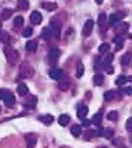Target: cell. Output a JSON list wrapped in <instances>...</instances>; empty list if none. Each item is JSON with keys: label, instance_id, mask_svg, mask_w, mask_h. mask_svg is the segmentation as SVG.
<instances>
[{"label": "cell", "instance_id": "6da1fadb", "mask_svg": "<svg viewBox=\"0 0 132 148\" xmlns=\"http://www.w3.org/2000/svg\"><path fill=\"white\" fill-rule=\"evenodd\" d=\"M4 56H6L7 61L11 65L15 64V62L18 61V53H17V50H14L13 47H10V46H6V47H4Z\"/></svg>", "mask_w": 132, "mask_h": 148}, {"label": "cell", "instance_id": "7a4b0ae2", "mask_svg": "<svg viewBox=\"0 0 132 148\" xmlns=\"http://www.w3.org/2000/svg\"><path fill=\"white\" fill-rule=\"evenodd\" d=\"M19 75L22 77H32L35 75V69L28 62H24V64H21V66H19Z\"/></svg>", "mask_w": 132, "mask_h": 148}, {"label": "cell", "instance_id": "3957f363", "mask_svg": "<svg viewBox=\"0 0 132 148\" xmlns=\"http://www.w3.org/2000/svg\"><path fill=\"white\" fill-rule=\"evenodd\" d=\"M51 31V36H54V38H59V33H61V24L55 21V18H52L51 21V26H48Z\"/></svg>", "mask_w": 132, "mask_h": 148}, {"label": "cell", "instance_id": "277c9868", "mask_svg": "<svg viewBox=\"0 0 132 148\" xmlns=\"http://www.w3.org/2000/svg\"><path fill=\"white\" fill-rule=\"evenodd\" d=\"M70 87V80H69V77H61L59 80H58V89L59 90H62V91H66Z\"/></svg>", "mask_w": 132, "mask_h": 148}, {"label": "cell", "instance_id": "5b68a950", "mask_svg": "<svg viewBox=\"0 0 132 148\" xmlns=\"http://www.w3.org/2000/svg\"><path fill=\"white\" fill-rule=\"evenodd\" d=\"M59 57H61V51H59L58 49H52V50H50V53H48L50 64H55V62H57V60Z\"/></svg>", "mask_w": 132, "mask_h": 148}, {"label": "cell", "instance_id": "8992f818", "mask_svg": "<svg viewBox=\"0 0 132 148\" xmlns=\"http://www.w3.org/2000/svg\"><path fill=\"white\" fill-rule=\"evenodd\" d=\"M92 28H94V21L92 19H87V22L84 24V28H83V35L84 36H89L91 32H92Z\"/></svg>", "mask_w": 132, "mask_h": 148}, {"label": "cell", "instance_id": "52a82bcc", "mask_svg": "<svg viewBox=\"0 0 132 148\" xmlns=\"http://www.w3.org/2000/svg\"><path fill=\"white\" fill-rule=\"evenodd\" d=\"M87 114H88V107L87 105H84V104H81V105L77 108V118L84 121L85 116H87Z\"/></svg>", "mask_w": 132, "mask_h": 148}, {"label": "cell", "instance_id": "ba28073f", "mask_svg": "<svg viewBox=\"0 0 132 148\" xmlns=\"http://www.w3.org/2000/svg\"><path fill=\"white\" fill-rule=\"evenodd\" d=\"M63 76V72L62 69H58V68H52L50 71V77L54 79V80H59L61 77Z\"/></svg>", "mask_w": 132, "mask_h": 148}, {"label": "cell", "instance_id": "9c48e42d", "mask_svg": "<svg viewBox=\"0 0 132 148\" xmlns=\"http://www.w3.org/2000/svg\"><path fill=\"white\" fill-rule=\"evenodd\" d=\"M106 22H107L106 14L101 13V14H99V17H98V24H99V28H102L103 33H105V31H106Z\"/></svg>", "mask_w": 132, "mask_h": 148}, {"label": "cell", "instance_id": "30bf717a", "mask_svg": "<svg viewBox=\"0 0 132 148\" xmlns=\"http://www.w3.org/2000/svg\"><path fill=\"white\" fill-rule=\"evenodd\" d=\"M25 50L28 53H35L37 50V42H36V40H29V42H26Z\"/></svg>", "mask_w": 132, "mask_h": 148}, {"label": "cell", "instance_id": "8fae6325", "mask_svg": "<svg viewBox=\"0 0 132 148\" xmlns=\"http://www.w3.org/2000/svg\"><path fill=\"white\" fill-rule=\"evenodd\" d=\"M41 19H43V15L39 13V11H33L30 14V21H32V24H35V25H39L41 22Z\"/></svg>", "mask_w": 132, "mask_h": 148}, {"label": "cell", "instance_id": "7c38bea8", "mask_svg": "<svg viewBox=\"0 0 132 148\" xmlns=\"http://www.w3.org/2000/svg\"><path fill=\"white\" fill-rule=\"evenodd\" d=\"M123 17H124V14H121V13L112 14V15L109 17V19H107V21H109V24H110V25H116L120 19H123Z\"/></svg>", "mask_w": 132, "mask_h": 148}, {"label": "cell", "instance_id": "4fadbf2b", "mask_svg": "<svg viewBox=\"0 0 132 148\" xmlns=\"http://www.w3.org/2000/svg\"><path fill=\"white\" fill-rule=\"evenodd\" d=\"M17 91H18V94L19 96H26L28 93H29V89H28V86H26L25 83H19L18 84V87H17Z\"/></svg>", "mask_w": 132, "mask_h": 148}, {"label": "cell", "instance_id": "5bb4252c", "mask_svg": "<svg viewBox=\"0 0 132 148\" xmlns=\"http://www.w3.org/2000/svg\"><path fill=\"white\" fill-rule=\"evenodd\" d=\"M103 82H105V76L102 75L101 72L95 73L94 75V84L95 86H101V84H103Z\"/></svg>", "mask_w": 132, "mask_h": 148}, {"label": "cell", "instance_id": "9a60e30c", "mask_svg": "<svg viewBox=\"0 0 132 148\" xmlns=\"http://www.w3.org/2000/svg\"><path fill=\"white\" fill-rule=\"evenodd\" d=\"M41 7H44V8L48 10V11H54V10L58 8L57 3H51V1H43V3H41Z\"/></svg>", "mask_w": 132, "mask_h": 148}, {"label": "cell", "instance_id": "2e32d148", "mask_svg": "<svg viewBox=\"0 0 132 148\" xmlns=\"http://www.w3.org/2000/svg\"><path fill=\"white\" fill-rule=\"evenodd\" d=\"M69 121H70V116L66 115V114H62V115H59V118H58V123L61 126H66L69 123Z\"/></svg>", "mask_w": 132, "mask_h": 148}, {"label": "cell", "instance_id": "e0dca14e", "mask_svg": "<svg viewBox=\"0 0 132 148\" xmlns=\"http://www.w3.org/2000/svg\"><path fill=\"white\" fill-rule=\"evenodd\" d=\"M39 119L43 123H45V125H51V123L54 122V116L52 115H40Z\"/></svg>", "mask_w": 132, "mask_h": 148}, {"label": "cell", "instance_id": "ac0fdd59", "mask_svg": "<svg viewBox=\"0 0 132 148\" xmlns=\"http://www.w3.org/2000/svg\"><path fill=\"white\" fill-rule=\"evenodd\" d=\"M91 122L94 123L95 126H98V127H99V126H101V122H102V114L101 112L95 114V115L92 116V121H91Z\"/></svg>", "mask_w": 132, "mask_h": 148}, {"label": "cell", "instance_id": "d6986e66", "mask_svg": "<svg viewBox=\"0 0 132 148\" xmlns=\"http://www.w3.org/2000/svg\"><path fill=\"white\" fill-rule=\"evenodd\" d=\"M0 42L4 43V45H7V43L10 42V35H8L6 31H0Z\"/></svg>", "mask_w": 132, "mask_h": 148}, {"label": "cell", "instance_id": "ffe728a7", "mask_svg": "<svg viewBox=\"0 0 132 148\" xmlns=\"http://www.w3.org/2000/svg\"><path fill=\"white\" fill-rule=\"evenodd\" d=\"M121 64L128 66V65L131 64V53H125L123 57H121Z\"/></svg>", "mask_w": 132, "mask_h": 148}, {"label": "cell", "instance_id": "44dd1931", "mask_svg": "<svg viewBox=\"0 0 132 148\" xmlns=\"http://www.w3.org/2000/svg\"><path fill=\"white\" fill-rule=\"evenodd\" d=\"M114 45H116V47H117V49H121V47H123V45H124V36H123V35L116 36V38H114Z\"/></svg>", "mask_w": 132, "mask_h": 148}, {"label": "cell", "instance_id": "7402d4cb", "mask_svg": "<svg viewBox=\"0 0 132 148\" xmlns=\"http://www.w3.org/2000/svg\"><path fill=\"white\" fill-rule=\"evenodd\" d=\"M70 133L74 136V137H79V136L81 134V126H79V125H74V126H72V129H70Z\"/></svg>", "mask_w": 132, "mask_h": 148}, {"label": "cell", "instance_id": "603a6c76", "mask_svg": "<svg viewBox=\"0 0 132 148\" xmlns=\"http://www.w3.org/2000/svg\"><path fill=\"white\" fill-rule=\"evenodd\" d=\"M113 130L112 129H103V130H99V136H103V137H106V138H110V137H113Z\"/></svg>", "mask_w": 132, "mask_h": 148}, {"label": "cell", "instance_id": "cb8c5ba5", "mask_svg": "<svg viewBox=\"0 0 132 148\" xmlns=\"http://www.w3.org/2000/svg\"><path fill=\"white\" fill-rule=\"evenodd\" d=\"M127 82H131V77L129 76H120L117 80H116V84L117 86H123V84H125Z\"/></svg>", "mask_w": 132, "mask_h": 148}, {"label": "cell", "instance_id": "d4e9b609", "mask_svg": "<svg viewBox=\"0 0 132 148\" xmlns=\"http://www.w3.org/2000/svg\"><path fill=\"white\" fill-rule=\"evenodd\" d=\"M28 8H29V1H28V0H19L18 1V10L25 11Z\"/></svg>", "mask_w": 132, "mask_h": 148}, {"label": "cell", "instance_id": "484cf974", "mask_svg": "<svg viewBox=\"0 0 132 148\" xmlns=\"http://www.w3.org/2000/svg\"><path fill=\"white\" fill-rule=\"evenodd\" d=\"M13 15V10L11 8H3L1 11V19H8Z\"/></svg>", "mask_w": 132, "mask_h": 148}, {"label": "cell", "instance_id": "4316f807", "mask_svg": "<svg viewBox=\"0 0 132 148\" xmlns=\"http://www.w3.org/2000/svg\"><path fill=\"white\" fill-rule=\"evenodd\" d=\"M116 91H113V90H109V91H106L105 94H103V97H105V100L106 101H112V100H114V97H116Z\"/></svg>", "mask_w": 132, "mask_h": 148}, {"label": "cell", "instance_id": "83f0119b", "mask_svg": "<svg viewBox=\"0 0 132 148\" xmlns=\"http://www.w3.org/2000/svg\"><path fill=\"white\" fill-rule=\"evenodd\" d=\"M4 104H6L7 107H13L14 104H15V98H14V94H13V93L7 97L6 100H4Z\"/></svg>", "mask_w": 132, "mask_h": 148}, {"label": "cell", "instance_id": "f1b7e54d", "mask_svg": "<svg viewBox=\"0 0 132 148\" xmlns=\"http://www.w3.org/2000/svg\"><path fill=\"white\" fill-rule=\"evenodd\" d=\"M109 51H110V46L107 45V43H103V45L99 46V53L101 54H106Z\"/></svg>", "mask_w": 132, "mask_h": 148}, {"label": "cell", "instance_id": "f546056e", "mask_svg": "<svg viewBox=\"0 0 132 148\" xmlns=\"http://www.w3.org/2000/svg\"><path fill=\"white\" fill-rule=\"evenodd\" d=\"M10 94H11V91H10V90H6V89H0V100H3V101H4V100H6V98L10 96Z\"/></svg>", "mask_w": 132, "mask_h": 148}, {"label": "cell", "instance_id": "4dcf8cb0", "mask_svg": "<svg viewBox=\"0 0 132 148\" xmlns=\"http://www.w3.org/2000/svg\"><path fill=\"white\" fill-rule=\"evenodd\" d=\"M107 119H109V121H114V122H116V121L118 119V114H117L116 111H112V112H109V114H107Z\"/></svg>", "mask_w": 132, "mask_h": 148}, {"label": "cell", "instance_id": "1f68e13d", "mask_svg": "<svg viewBox=\"0 0 132 148\" xmlns=\"http://www.w3.org/2000/svg\"><path fill=\"white\" fill-rule=\"evenodd\" d=\"M41 38H43V39H50L51 38L50 28H44L43 31H41Z\"/></svg>", "mask_w": 132, "mask_h": 148}, {"label": "cell", "instance_id": "d6a6232c", "mask_svg": "<svg viewBox=\"0 0 132 148\" xmlns=\"http://www.w3.org/2000/svg\"><path fill=\"white\" fill-rule=\"evenodd\" d=\"M32 35H33V29H32V28H25V29L22 31V36H24V38H30Z\"/></svg>", "mask_w": 132, "mask_h": 148}, {"label": "cell", "instance_id": "836d02e7", "mask_svg": "<svg viewBox=\"0 0 132 148\" xmlns=\"http://www.w3.org/2000/svg\"><path fill=\"white\" fill-rule=\"evenodd\" d=\"M22 24H24V17L17 15V17L14 18V25H15V26H21Z\"/></svg>", "mask_w": 132, "mask_h": 148}, {"label": "cell", "instance_id": "e575fe53", "mask_svg": "<svg viewBox=\"0 0 132 148\" xmlns=\"http://www.w3.org/2000/svg\"><path fill=\"white\" fill-rule=\"evenodd\" d=\"M83 73H84V65L80 62V64H79V66H77V72H76V76H77V77H81Z\"/></svg>", "mask_w": 132, "mask_h": 148}, {"label": "cell", "instance_id": "d590c367", "mask_svg": "<svg viewBox=\"0 0 132 148\" xmlns=\"http://www.w3.org/2000/svg\"><path fill=\"white\" fill-rule=\"evenodd\" d=\"M35 145H36V137H32V136H29V140H28V147H26V148H35Z\"/></svg>", "mask_w": 132, "mask_h": 148}, {"label": "cell", "instance_id": "8d00e7d4", "mask_svg": "<svg viewBox=\"0 0 132 148\" xmlns=\"http://www.w3.org/2000/svg\"><path fill=\"white\" fill-rule=\"evenodd\" d=\"M36 103H37V98H36V97H33L29 103H25V107H28V108H33V107L36 105Z\"/></svg>", "mask_w": 132, "mask_h": 148}, {"label": "cell", "instance_id": "74e56055", "mask_svg": "<svg viewBox=\"0 0 132 148\" xmlns=\"http://www.w3.org/2000/svg\"><path fill=\"white\" fill-rule=\"evenodd\" d=\"M131 129H132V119L129 118V119L127 121V130H128V132H131Z\"/></svg>", "mask_w": 132, "mask_h": 148}, {"label": "cell", "instance_id": "f35d334b", "mask_svg": "<svg viewBox=\"0 0 132 148\" xmlns=\"http://www.w3.org/2000/svg\"><path fill=\"white\" fill-rule=\"evenodd\" d=\"M106 71H107V73H113V66H112V65H109V66H107L106 68Z\"/></svg>", "mask_w": 132, "mask_h": 148}, {"label": "cell", "instance_id": "ab89813d", "mask_svg": "<svg viewBox=\"0 0 132 148\" xmlns=\"http://www.w3.org/2000/svg\"><path fill=\"white\" fill-rule=\"evenodd\" d=\"M124 93L129 96V94H131V87H129V86H128V87H125V89H124Z\"/></svg>", "mask_w": 132, "mask_h": 148}, {"label": "cell", "instance_id": "60d3db41", "mask_svg": "<svg viewBox=\"0 0 132 148\" xmlns=\"http://www.w3.org/2000/svg\"><path fill=\"white\" fill-rule=\"evenodd\" d=\"M95 1H96V4H102L103 3V0H95Z\"/></svg>", "mask_w": 132, "mask_h": 148}, {"label": "cell", "instance_id": "b9f144b4", "mask_svg": "<svg viewBox=\"0 0 132 148\" xmlns=\"http://www.w3.org/2000/svg\"><path fill=\"white\" fill-rule=\"evenodd\" d=\"M0 28H1V19H0Z\"/></svg>", "mask_w": 132, "mask_h": 148}, {"label": "cell", "instance_id": "7bdbcfd3", "mask_svg": "<svg viewBox=\"0 0 132 148\" xmlns=\"http://www.w3.org/2000/svg\"><path fill=\"white\" fill-rule=\"evenodd\" d=\"M102 148H107V147H102Z\"/></svg>", "mask_w": 132, "mask_h": 148}, {"label": "cell", "instance_id": "ee69618b", "mask_svg": "<svg viewBox=\"0 0 132 148\" xmlns=\"http://www.w3.org/2000/svg\"><path fill=\"white\" fill-rule=\"evenodd\" d=\"M0 110H1V107H0Z\"/></svg>", "mask_w": 132, "mask_h": 148}]
</instances>
